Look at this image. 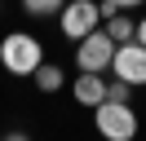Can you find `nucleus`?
I'll use <instances>...</instances> for the list:
<instances>
[{
    "label": "nucleus",
    "mask_w": 146,
    "mask_h": 141,
    "mask_svg": "<svg viewBox=\"0 0 146 141\" xmlns=\"http://www.w3.org/2000/svg\"><path fill=\"white\" fill-rule=\"evenodd\" d=\"M40 62H44V44L27 31H9L0 40V66L9 75H36Z\"/></svg>",
    "instance_id": "obj_1"
},
{
    "label": "nucleus",
    "mask_w": 146,
    "mask_h": 141,
    "mask_svg": "<svg viewBox=\"0 0 146 141\" xmlns=\"http://www.w3.org/2000/svg\"><path fill=\"white\" fill-rule=\"evenodd\" d=\"M93 123H98V132L106 141H133L137 137V110H133V101H102V106H93Z\"/></svg>",
    "instance_id": "obj_2"
},
{
    "label": "nucleus",
    "mask_w": 146,
    "mask_h": 141,
    "mask_svg": "<svg viewBox=\"0 0 146 141\" xmlns=\"http://www.w3.org/2000/svg\"><path fill=\"white\" fill-rule=\"evenodd\" d=\"M102 22H106V18H102L98 0H66L62 13H58V31H62L66 40H75V44H80L89 31H98Z\"/></svg>",
    "instance_id": "obj_3"
},
{
    "label": "nucleus",
    "mask_w": 146,
    "mask_h": 141,
    "mask_svg": "<svg viewBox=\"0 0 146 141\" xmlns=\"http://www.w3.org/2000/svg\"><path fill=\"white\" fill-rule=\"evenodd\" d=\"M115 49H119V44L111 40V31H106V26H98V31H89L80 44H75V66H80V70H102V75H106Z\"/></svg>",
    "instance_id": "obj_4"
},
{
    "label": "nucleus",
    "mask_w": 146,
    "mask_h": 141,
    "mask_svg": "<svg viewBox=\"0 0 146 141\" xmlns=\"http://www.w3.org/2000/svg\"><path fill=\"white\" fill-rule=\"evenodd\" d=\"M111 75H119V79L142 88L146 84V44L142 40H124L115 49V57H111Z\"/></svg>",
    "instance_id": "obj_5"
},
{
    "label": "nucleus",
    "mask_w": 146,
    "mask_h": 141,
    "mask_svg": "<svg viewBox=\"0 0 146 141\" xmlns=\"http://www.w3.org/2000/svg\"><path fill=\"white\" fill-rule=\"evenodd\" d=\"M71 93H75V101L80 106H102L106 101V75H102V70H80V75H75V84H71Z\"/></svg>",
    "instance_id": "obj_6"
},
{
    "label": "nucleus",
    "mask_w": 146,
    "mask_h": 141,
    "mask_svg": "<svg viewBox=\"0 0 146 141\" xmlns=\"http://www.w3.org/2000/svg\"><path fill=\"white\" fill-rule=\"evenodd\" d=\"M102 26L111 31V40H115V44H124V40H133V35H137V22H133V18H124V9H119V13H111Z\"/></svg>",
    "instance_id": "obj_7"
},
{
    "label": "nucleus",
    "mask_w": 146,
    "mask_h": 141,
    "mask_svg": "<svg viewBox=\"0 0 146 141\" xmlns=\"http://www.w3.org/2000/svg\"><path fill=\"white\" fill-rule=\"evenodd\" d=\"M31 79H36V88H40V93H58L66 75H62V66H53V62H40V70H36Z\"/></svg>",
    "instance_id": "obj_8"
},
{
    "label": "nucleus",
    "mask_w": 146,
    "mask_h": 141,
    "mask_svg": "<svg viewBox=\"0 0 146 141\" xmlns=\"http://www.w3.org/2000/svg\"><path fill=\"white\" fill-rule=\"evenodd\" d=\"M66 0H22V9H27L31 18H49V13H62Z\"/></svg>",
    "instance_id": "obj_9"
},
{
    "label": "nucleus",
    "mask_w": 146,
    "mask_h": 141,
    "mask_svg": "<svg viewBox=\"0 0 146 141\" xmlns=\"http://www.w3.org/2000/svg\"><path fill=\"white\" fill-rule=\"evenodd\" d=\"M133 88L137 84H128V79H106V97H111V101H133Z\"/></svg>",
    "instance_id": "obj_10"
},
{
    "label": "nucleus",
    "mask_w": 146,
    "mask_h": 141,
    "mask_svg": "<svg viewBox=\"0 0 146 141\" xmlns=\"http://www.w3.org/2000/svg\"><path fill=\"white\" fill-rule=\"evenodd\" d=\"M133 5H146V0H102V18L119 13V9H133Z\"/></svg>",
    "instance_id": "obj_11"
},
{
    "label": "nucleus",
    "mask_w": 146,
    "mask_h": 141,
    "mask_svg": "<svg viewBox=\"0 0 146 141\" xmlns=\"http://www.w3.org/2000/svg\"><path fill=\"white\" fill-rule=\"evenodd\" d=\"M133 40H142V44H146V18L137 22V35H133Z\"/></svg>",
    "instance_id": "obj_12"
}]
</instances>
